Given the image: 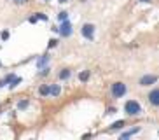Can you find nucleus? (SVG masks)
<instances>
[{
	"label": "nucleus",
	"mask_w": 159,
	"mask_h": 140,
	"mask_svg": "<svg viewBox=\"0 0 159 140\" xmlns=\"http://www.w3.org/2000/svg\"><path fill=\"white\" fill-rule=\"evenodd\" d=\"M124 110H126L128 116H138L140 112H142V107H140V103L136 100H129V102H126Z\"/></svg>",
	"instance_id": "f257e3e1"
},
{
	"label": "nucleus",
	"mask_w": 159,
	"mask_h": 140,
	"mask_svg": "<svg viewBox=\"0 0 159 140\" xmlns=\"http://www.w3.org/2000/svg\"><path fill=\"white\" fill-rule=\"evenodd\" d=\"M126 91H128V88H126L124 82H114V84H112V96H114V98H121V96H124Z\"/></svg>",
	"instance_id": "f03ea898"
},
{
	"label": "nucleus",
	"mask_w": 159,
	"mask_h": 140,
	"mask_svg": "<svg viewBox=\"0 0 159 140\" xmlns=\"http://www.w3.org/2000/svg\"><path fill=\"white\" fill-rule=\"evenodd\" d=\"M58 32H60L61 37H70L72 35V25H70V21H61V26L58 28Z\"/></svg>",
	"instance_id": "7ed1b4c3"
},
{
	"label": "nucleus",
	"mask_w": 159,
	"mask_h": 140,
	"mask_svg": "<svg viewBox=\"0 0 159 140\" xmlns=\"http://www.w3.org/2000/svg\"><path fill=\"white\" fill-rule=\"evenodd\" d=\"M82 35L86 37V39L93 40V37H94V25H91V23H86L84 26H82Z\"/></svg>",
	"instance_id": "20e7f679"
},
{
	"label": "nucleus",
	"mask_w": 159,
	"mask_h": 140,
	"mask_svg": "<svg viewBox=\"0 0 159 140\" xmlns=\"http://www.w3.org/2000/svg\"><path fill=\"white\" fill-rule=\"evenodd\" d=\"M156 82H158V75L149 74V75H143L140 79V86H150V84H156Z\"/></svg>",
	"instance_id": "39448f33"
},
{
	"label": "nucleus",
	"mask_w": 159,
	"mask_h": 140,
	"mask_svg": "<svg viewBox=\"0 0 159 140\" xmlns=\"http://www.w3.org/2000/svg\"><path fill=\"white\" fill-rule=\"evenodd\" d=\"M149 102L150 105H154V107H158L159 105V90L156 88V90H152L149 93Z\"/></svg>",
	"instance_id": "423d86ee"
},
{
	"label": "nucleus",
	"mask_w": 159,
	"mask_h": 140,
	"mask_svg": "<svg viewBox=\"0 0 159 140\" xmlns=\"http://www.w3.org/2000/svg\"><path fill=\"white\" fill-rule=\"evenodd\" d=\"M47 63H49V54H44V56H40V60L37 61V67L42 68V67H46Z\"/></svg>",
	"instance_id": "0eeeda50"
},
{
	"label": "nucleus",
	"mask_w": 159,
	"mask_h": 140,
	"mask_svg": "<svg viewBox=\"0 0 159 140\" xmlns=\"http://www.w3.org/2000/svg\"><path fill=\"white\" fill-rule=\"evenodd\" d=\"M49 91H51V86H47V84H42V86L39 88V93L42 95V96H47Z\"/></svg>",
	"instance_id": "6e6552de"
},
{
	"label": "nucleus",
	"mask_w": 159,
	"mask_h": 140,
	"mask_svg": "<svg viewBox=\"0 0 159 140\" xmlns=\"http://www.w3.org/2000/svg\"><path fill=\"white\" fill-rule=\"evenodd\" d=\"M124 124H126L124 121H117V123H112V124H110V131H114V130H121V128H122Z\"/></svg>",
	"instance_id": "1a4fd4ad"
},
{
	"label": "nucleus",
	"mask_w": 159,
	"mask_h": 140,
	"mask_svg": "<svg viewBox=\"0 0 159 140\" xmlns=\"http://www.w3.org/2000/svg\"><path fill=\"white\" fill-rule=\"evenodd\" d=\"M88 79H89V70H82L79 74V81L80 82H86Z\"/></svg>",
	"instance_id": "9d476101"
},
{
	"label": "nucleus",
	"mask_w": 159,
	"mask_h": 140,
	"mask_svg": "<svg viewBox=\"0 0 159 140\" xmlns=\"http://www.w3.org/2000/svg\"><path fill=\"white\" fill-rule=\"evenodd\" d=\"M70 74H72V72H70L68 68H65V70H61V72H60V75H58V77H60L61 81H67L70 77Z\"/></svg>",
	"instance_id": "9b49d317"
},
{
	"label": "nucleus",
	"mask_w": 159,
	"mask_h": 140,
	"mask_svg": "<svg viewBox=\"0 0 159 140\" xmlns=\"http://www.w3.org/2000/svg\"><path fill=\"white\" fill-rule=\"evenodd\" d=\"M138 131H140V128H133V130H129V131H126V133H122V135H121V138H128V137L135 135V133H138Z\"/></svg>",
	"instance_id": "f8f14e48"
},
{
	"label": "nucleus",
	"mask_w": 159,
	"mask_h": 140,
	"mask_svg": "<svg viewBox=\"0 0 159 140\" xmlns=\"http://www.w3.org/2000/svg\"><path fill=\"white\" fill-rule=\"evenodd\" d=\"M60 86H51V91H49V95H52V96H58L60 95Z\"/></svg>",
	"instance_id": "ddd939ff"
},
{
	"label": "nucleus",
	"mask_w": 159,
	"mask_h": 140,
	"mask_svg": "<svg viewBox=\"0 0 159 140\" xmlns=\"http://www.w3.org/2000/svg\"><path fill=\"white\" fill-rule=\"evenodd\" d=\"M20 82H21V77H16V75H14V79H12V81L9 82V86H10V88H16V86H18Z\"/></svg>",
	"instance_id": "4468645a"
},
{
	"label": "nucleus",
	"mask_w": 159,
	"mask_h": 140,
	"mask_svg": "<svg viewBox=\"0 0 159 140\" xmlns=\"http://www.w3.org/2000/svg\"><path fill=\"white\" fill-rule=\"evenodd\" d=\"M58 20H60V21H65V20H68V12H67V11H61L60 14H58Z\"/></svg>",
	"instance_id": "2eb2a0df"
},
{
	"label": "nucleus",
	"mask_w": 159,
	"mask_h": 140,
	"mask_svg": "<svg viewBox=\"0 0 159 140\" xmlns=\"http://www.w3.org/2000/svg\"><path fill=\"white\" fill-rule=\"evenodd\" d=\"M26 107H28V100H21L20 103H18V109L20 110H25Z\"/></svg>",
	"instance_id": "dca6fc26"
},
{
	"label": "nucleus",
	"mask_w": 159,
	"mask_h": 140,
	"mask_svg": "<svg viewBox=\"0 0 159 140\" xmlns=\"http://www.w3.org/2000/svg\"><path fill=\"white\" fill-rule=\"evenodd\" d=\"M37 20H42V21H47V16L44 14V12H37V16H35Z\"/></svg>",
	"instance_id": "f3484780"
},
{
	"label": "nucleus",
	"mask_w": 159,
	"mask_h": 140,
	"mask_svg": "<svg viewBox=\"0 0 159 140\" xmlns=\"http://www.w3.org/2000/svg\"><path fill=\"white\" fill-rule=\"evenodd\" d=\"M0 39L7 40V39H9V32H2V33H0Z\"/></svg>",
	"instance_id": "a211bd4d"
},
{
	"label": "nucleus",
	"mask_w": 159,
	"mask_h": 140,
	"mask_svg": "<svg viewBox=\"0 0 159 140\" xmlns=\"http://www.w3.org/2000/svg\"><path fill=\"white\" fill-rule=\"evenodd\" d=\"M12 79H14V75H12V74H9V75H7V77H5L4 81H5V84H9V82H10Z\"/></svg>",
	"instance_id": "6ab92c4d"
},
{
	"label": "nucleus",
	"mask_w": 159,
	"mask_h": 140,
	"mask_svg": "<svg viewBox=\"0 0 159 140\" xmlns=\"http://www.w3.org/2000/svg\"><path fill=\"white\" fill-rule=\"evenodd\" d=\"M56 44H58V40H56V39H51L49 40V47H54Z\"/></svg>",
	"instance_id": "aec40b11"
},
{
	"label": "nucleus",
	"mask_w": 159,
	"mask_h": 140,
	"mask_svg": "<svg viewBox=\"0 0 159 140\" xmlns=\"http://www.w3.org/2000/svg\"><path fill=\"white\" fill-rule=\"evenodd\" d=\"M107 114H116V109H114V107H109V110H107Z\"/></svg>",
	"instance_id": "412c9836"
},
{
	"label": "nucleus",
	"mask_w": 159,
	"mask_h": 140,
	"mask_svg": "<svg viewBox=\"0 0 159 140\" xmlns=\"http://www.w3.org/2000/svg\"><path fill=\"white\" fill-rule=\"evenodd\" d=\"M28 21H30V23H37V18H35V16H32V18H28Z\"/></svg>",
	"instance_id": "4be33fe9"
},
{
	"label": "nucleus",
	"mask_w": 159,
	"mask_h": 140,
	"mask_svg": "<svg viewBox=\"0 0 159 140\" xmlns=\"http://www.w3.org/2000/svg\"><path fill=\"white\" fill-rule=\"evenodd\" d=\"M12 2H14V4H25L26 0H12Z\"/></svg>",
	"instance_id": "5701e85b"
},
{
	"label": "nucleus",
	"mask_w": 159,
	"mask_h": 140,
	"mask_svg": "<svg viewBox=\"0 0 159 140\" xmlns=\"http://www.w3.org/2000/svg\"><path fill=\"white\" fill-rule=\"evenodd\" d=\"M4 84H5V81L2 79V81H0V88H2V86H4Z\"/></svg>",
	"instance_id": "b1692460"
},
{
	"label": "nucleus",
	"mask_w": 159,
	"mask_h": 140,
	"mask_svg": "<svg viewBox=\"0 0 159 140\" xmlns=\"http://www.w3.org/2000/svg\"><path fill=\"white\" fill-rule=\"evenodd\" d=\"M65 2H68V0H60V4H65Z\"/></svg>",
	"instance_id": "393cba45"
},
{
	"label": "nucleus",
	"mask_w": 159,
	"mask_h": 140,
	"mask_svg": "<svg viewBox=\"0 0 159 140\" xmlns=\"http://www.w3.org/2000/svg\"><path fill=\"white\" fill-rule=\"evenodd\" d=\"M138 2H150V0H138Z\"/></svg>",
	"instance_id": "a878e982"
},
{
	"label": "nucleus",
	"mask_w": 159,
	"mask_h": 140,
	"mask_svg": "<svg viewBox=\"0 0 159 140\" xmlns=\"http://www.w3.org/2000/svg\"><path fill=\"white\" fill-rule=\"evenodd\" d=\"M42 2H49V0H42Z\"/></svg>",
	"instance_id": "bb28decb"
},
{
	"label": "nucleus",
	"mask_w": 159,
	"mask_h": 140,
	"mask_svg": "<svg viewBox=\"0 0 159 140\" xmlns=\"http://www.w3.org/2000/svg\"><path fill=\"white\" fill-rule=\"evenodd\" d=\"M0 67H2V61H0Z\"/></svg>",
	"instance_id": "cd10ccee"
},
{
	"label": "nucleus",
	"mask_w": 159,
	"mask_h": 140,
	"mask_svg": "<svg viewBox=\"0 0 159 140\" xmlns=\"http://www.w3.org/2000/svg\"><path fill=\"white\" fill-rule=\"evenodd\" d=\"M0 112H2V109H0Z\"/></svg>",
	"instance_id": "c85d7f7f"
}]
</instances>
